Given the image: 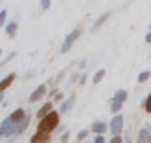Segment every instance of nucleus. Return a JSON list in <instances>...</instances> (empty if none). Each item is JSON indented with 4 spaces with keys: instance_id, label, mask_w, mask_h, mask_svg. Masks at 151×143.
Listing matches in <instances>:
<instances>
[{
    "instance_id": "18",
    "label": "nucleus",
    "mask_w": 151,
    "mask_h": 143,
    "mask_svg": "<svg viewBox=\"0 0 151 143\" xmlns=\"http://www.w3.org/2000/svg\"><path fill=\"white\" fill-rule=\"evenodd\" d=\"M144 107H146V112H147V114H151V94L147 95V99H146V105H144Z\"/></svg>"
},
{
    "instance_id": "5",
    "label": "nucleus",
    "mask_w": 151,
    "mask_h": 143,
    "mask_svg": "<svg viewBox=\"0 0 151 143\" xmlns=\"http://www.w3.org/2000/svg\"><path fill=\"white\" fill-rule=\"evenodd\" d=\"M79 37V29H74V31H70L68 35H66V39L63 42V46H61V53H66L70 48H72V44L76 42V39Z\"/></svg>"
},
{
    "instance_id": "23",
    "label": "nucleus",
    "mask_w": 151,
    "mask_h": 143,
    "mask_svg": "<svg viewBox=\"0 0 151 143\" xmlns=\"http://www.w3.org/2000/svg\"><path fill=\"white\" fill-rule=\"evenodd\" d=\"M94 143H105V139H103V136H98V138L94 139Z\"/></svg>"
},
{
    "instance_id": "15",
    "label": "nucleus",
    "mask_w": 151,
    "mask_h": 143,
    "mask_svg": "<svg viewBox=\"0 0 151 143\" xmlns=\"http://www.w3.org/2000/svg\"><path fill=\"white\" fill-rule=\"evenodd\" d=\"M72 105H74V97H70L68 101H65V103L61 105V110H59V112H68V110H70V107H72Z\"/></svg>"
},
{
    "instance_id": "16",
    "label": "nucleus",
    "mask_w": 151,
    "mask_h": 143,
    "mask_svg": "<svg viewBox=\"0 0 151 143\" xmlns=\"http://www.w3.org/2000/svg\"><path fill=\"white\" fill-rule=\"evenodd\" d=\"M149 75H151L149 72H142V73L138 75V83H144V81H147V79H149Z\"/></svg>"
},
{
    "instance_id": "12",
    "label": "nucleus",
    "mask_w": 151,
    "mask_h": 143,
    "mask_svg": "<svg viewBox=\"0 0 151 143\" xmlns=\"http://www.w3.org/2000/svg\"><path fill=\"white\" fill-rule=\"evenodd\" d=\"M6 31L9 37H15V33H17V22H9V24H6Z\"/></svg>"
},
{
    "instance_id": "26",
    "label": "nucleus",
    "mask_w": 151,
    "mask_h": 143,
    "mask_svg": "<svg viewBox=\"0 0 151 143\" xmlns=\"http://www.w3.org/2000/svg\"><path fill=\"white\" fill-rule=\"evenodd\" d=\"M125 141H127V143H129V139H125Z\"/></svg>"
},
{
    "instance_id": "25",
    "label": "nucleus",
    "mask_w": 151,
    "mask_h": 143,
    "mask_svg": "<svg viewBox=\"0 0 151 143\" xmlns=\"http://www.w3.org/2000/svg\"><path fill=\"white\" fill-rule=\"evenodd\" d=\"M146 42H149V44H151V31L146 35Z\"/></svg>"
},
{
    "instance_id": "13",
    "label": "nucleus",
    "mask_w": 151,
    "mask_h": 143,
    "mask_svg": "<svg viewBox=\"0 0 151 143\" xmlns=\"http://www.w3.org/2000/svg\"><path fill=\"white\" fill-rule=\"evenodd\" d=\"M13 79H15V73H9V75H7V77L2 81V85H0V90L4 92V90H6L7 86H9V85H11V81H13Z\"/></svg>"
},
{
    "instance_id": "17",
    "label": "nucleus",
    "mask_w": 151,
    "mask_h": 143,
    "mask_svg": "<svg viewBox=\"0 0 151 143\" xmlns=\"http://www.w3.org/2000/svg\"><path fill=\"white\" fill-rule=\"evenodd\" d=\"M103 75H105V70H100V72L94 75V83H100V81L103 79Z\"/></svg>"
},
{
    "instance_id": "21",
    "label": "nucleus",
    "mask_w": 151,
    "mask_h": 143,
    "mask_svg": "<svg viewBox=\"0 0 151 143\" xmlns=\"http://www.w3.org/2000/svg\"><path fill=\"white\" fill-rule=\"evenodd\" d=\"M0 24H6V11H2V13H0Z\"/></svg>"
},
{
    "instance_id": "19",
    "label": "nucleus",
    "mask_w": 151,
    "mask_h": 143,
    "mask_svg": "<svg viewBox=\"0 0 151 143\" xmlns=\"http://www.w3.org/2000/svg\"><path fill=\"white\" fill-rule=\"evenodd\" d=\"M50 4H52V0H41V7H42L44 11L50 9Z\"/></svg>"
},
{
    "instance_id": "1",
    "label": "nucleus",
    "mask_w": 151,
    "mask_h": 143,
    "mask_svg": "<svg viewBox=\"0 0 151 143\" xmlns=\"http://www.w3.org/2000/svg\"><path fill=\"white\" fill-rule=\"evenodd\" d=\"M57 123H59V114L57 112H50V114L46 116V117H42L41 119V123H39V132H52L57 127Z\"/></svg>"
},
{
    "instance_id": "4",
    "label": "nucleus",
    "mask_w": 151,
    "mask_h": 143,
    "mask_svg": "<svg viewBox=\"0 0 151 143\" xmlns=\"http://www.w3.org/2000/svg\"><path fill=\"white\" fill-rule=\"evenodd\" d=\"M111 132L114 134V136H120V132H122L124 129V116L122 114H116L114 117H112V121H111Z\"/></svg>"
},
{
    "instance_id": "7",
    "label": "nucleus",
    "mask_w": 151,
    "mask_h": 143,
    "mask_svg": "<svg viewBox=\"0 0 151 143\" xmlns=\"http://www.w3.org/2000/svg\"><path fill=\"white\" fill-rule=\"evenodd\" d=\"M9 117H11V119H13V121L17 123V125H20V123L26 119V116H24V110H20V108H17V110H15V112H13V114H11Z\"/></svg>"
},
{
    "instance_id": "8",
    "label": "nucleus",
    "mask_w": 151,
    "mask_h": 143,
    "mask_svg": "<svg viewBox=\"0 0 151 143\" xmlns=\"http://www.w3.org/2000/svg\"><path fill=\"white\" fill-rule=\"evenodd\" d=\"M48 139H50V136L46 132H37L35 136L32 138V143H46Z\"/></svg>"
},
{
    "instance_id": "10",
    "label": "nucleus",
    "mask_w": 151,
    "mask_h": 143,
    "mask_svg": "<svg viewBox=\"0 0 151 143\" xmlns=\"http://www.w3.org/2000/svg\"><path fill=\"white\" fill-rule=\"evenodd\" d=\"M92 130L96 132V134H105V130H107V123H103V121H96L94 125H92Z\"/></svg>"
},
{
    "instance_id": "22",
    "label": "nucleus",
    "mask_w": 151,
    "mask_h": 143,
    "mask_svg": "<svg viewBox=\"0 0 151 143\" xmlns=\"http://www.w3.org/2000/svg\"><path fill=\"white\" fill-rule=\"evenodd\" d=\"M111 143H124V139L120 138V136H114V138L111 139Z\"/></svg>"
},
{
    "instance_id": "2",
    "label": "nucleus",
    "mask_w": 151,
    "mask_h": 143,
    "mask_svg": "<svg viewBox=\"0 0 151 143\" xmlns=\"http://www.w3.org/2000/svg\"><path fill=\"white\" fill-rule=\"evenodd\" d=\"M17 130H19V125L15 123L11 117H6L2 121V125H0V134H2V136H13Z\"/></svg>"
},
{
    "instance_id": "20",
    "label": "nucleus",
    "mask_w": 151,
    "mask_h": 143,
    "mask_svg": "<svg viewBox=\"0 0 151 143\" xmlns=\"http://www.w3.org/2000/svg\"><path fill=\"white\" fill-rule=\"evenodd\" d=\"M28 123H29V119L26 117V119H24V121H22V123L19 125V130H17V132H22V130H24V129H26V125H28Z\"/></svg>"
},
{
    "instance_id": "3",
    "label": "nucleus",
    "mask_w": 151,
    "mask_h": 143,
    "mask_svg": "<svg viewBox=\"0 0 151 143\" xmlns=\"http://www.w3.org/2000/svg\"><path fill=\"white\" fill-rule=\"evenodd\" d=\"M127 97V92L125 90H118V92L114 94V99H112V105H111V110L112 112H120V108H122V105L125 101Z\"/></svg>"
},
{
    "instance_id": "9",
    "label": "nucleus",
    "mask_w": 151,
    "mask_h": 143,
    "mask_svg": "<svg viewBox=\"0 0 151 143\" xmlns=\"http://www.w3.org/2000/svg\"><path fill=\"white\" fill-rule=\"evenodd\" d=\"M138 143H151V134L147 132V129H142L138 132Z\"/></svg>"
},
{
    "instance_id": "24",
    "label": "nucleus",
    "mask_w": 151,
    "mask_h": 143,
    "mask_svg": "<svg viewBox=\"0 0 151 143\" xmlns=\"http://www.w3.org/2000/svg\"><path fill=\"white\" fill-rule=\"evenodd\" d=\"M85 136H87V130H81V132L78 134V138H79V139H83V138H85Z\"/></svg>"
},
{
    "instance_id": "14",
    "label": "nucleus",
    "mask_w": 151,
    "mask_h": 143,
    "mask_svg": "<svg viewBox=\"0 0 151 143\" xmlns=\"http://www.w3.org/2000/svg\"><path fill=\"white\" fill-rule=\"evenodd\" d=\"M107 17H109V13H105V15H101V17H100V18H98V20H96V24L92 26V31H96V29H98V28H100V26L103 24V22H105V20H107Z\"/></svg>"
},
{
    "instance_id": "11",
    "label": "nucleus",
    "mask_w": 151,
    "mask_h": 143,
    "mask_svg": "<svg viewBox=\"0 0 151 143\" xmlns=\"http://www.w3.org/2000/svg\"><path fill=\"white\" fill-rule=\"evenodd\" d=\"M50 110H52V103H44V107H41V110H39V117L41 119L46 117L50 114Z\"/></svg>"
},
{
    "instance_id": "6",
    "label": "nucleus",
    "mask_w": 151,
    "mask_h": 143,
    "mask_svg": "<svg viewBox=\"0 0 151 143\" xmlns=\"http://www.w3.org/2000/svg\"><path fill=\"white\" fill-rule=\"evenodd\" d=\"M44 94H46V86H44V85H41L39 88H35L33 92H32V95H29V101H32V103L39 101L41 97H44Z\"/></svg>"
}]
</instances>
